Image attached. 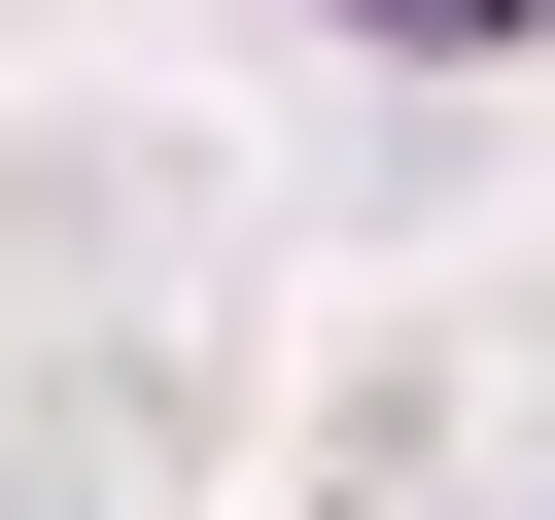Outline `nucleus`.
Masks as SVG:
<instances>
[{
	"label": "nucleus",
	"mask_w": 555,
	"mask_h": 520,
	"mask_svg": "<svg viewBox=\"0 0 555 520\" xmlns=\"http://www.w3.org/2000/svg\"><path fill=\"white\" fill-rule=\"evenodd\" d=\"M347 35H382V69H486V35H555V0H347Z\"/></svg>",
	"instance_id": "f257e3e1"
}]
</instances>
